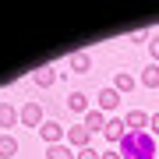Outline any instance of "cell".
<instances>
[{
	"label": "cell",
	"instance_id": "obj_1",
	"mask_svg": "<svg viewBox=\"0 0 159 159\" xmlns=\"http://www.w3.org/2000/svg\"><path fill=\"white\" fill-rule=\"evenodd\" d=\"M117 152L124 156V159H152V156H156V138H152V131H127Z\"/></svg>",
	"mask_w": 159,
	"mask_h": 159
},
{
	"label": "cell",
	"instance_id": "obj_2",
	"mask_svg": "<svg viewBox=\"0 0 159 159\" xmlns=\"http://www.w3.org/2000/svg\"><path fill=\"white\" fill-rule=\"evenodd\" d=\"M39 138L46 142V148H50V145H60V142H67V127L57 124V120H46V124L39 127Z\"/></svg>",
	"mask_w": 159,
	"mask_h": 159
},
{
	"label": "cell",
	"instance_id": "obj_3",
	"mask_svg": "<svg viewBox=\"0 0 159 159\" xmlns=\"http://www.w3.org/2000/svg\"><path fill=\"white\" fill-rule=\"evenodd\" d=\"M18 117H21V124H25V127H35V131L46 124V120H43V106H39L35 99H32V102H25V106L18 110Z\"/></svg>",
	"mask_w": 159,
	"mask_h": 159
},
{
	"label": "cell",
	"instance_id": "obj_4",
	"mask_svg": "<svg viewBox=\"0 0 159 159\" xmlns=\"http://www.w3.org/2000/svg\"><path fill=\"white\" fill-rule=\"evenodd\" d=\"M67 145H71V148H78V152H81V148H89V145H92V131H89L85 124L67 127Z\"/></svg>",
	"mask_w": 159,
	"mask_h": 159
},
{
	"label": "cell",
	"instance_id": "obj_5",
	"mask_svg": "<svg viewBox=\"0 0 159 159\" xmlns=\"http://www.w3.org/2000/svg\"><path fill=\"white\" fill-rule=\"evenodd\" d=\"M124 134H127L124 117H110L106 127H102V138H106V142H113V145H120V142H124Z\"/></svg>",
	"mask_w": 159,
	"mask_h": 159
},
{
	"label": "cell",
	"instance_id": "obj_6",
	"mask_svg": "<svg viewBox=\"0 0 159 159\" xmlns=\"http://www.w3.org/2000/svg\"><path fill=\"white\" fill-rule=\"evenodd\" d=\"M120 99H124V96H120L113 85H110V89H102L99 96H96V110H102V113H113V110L120 106Z\"/></svg>",
	"mask_w": 159,
	"mask_h": 159
},
{
	"label": "cell",
	"instance_id": "obj_7",
	"mask_svg": "<svg viewBox=\"0 0 159 159\" xmlns=\"http://www.w3.org/2000/svg\"><path fill=\"white\" fill-rule=\"evenodd\" d=\"M106 120H110V117H106V113H102V110H96V106H92V110H89V113H85V117H81V124H85V127L92 131V134H96V131H99V134H102V127H106Z\"/></svg>",
	"mask_w": 159,
	"mask_h": 159
},
{
	"label": "cell",
	"instance_id": "obj_8",
	"mask_svg": "<svg viewBox=\"0 0 159 159\" xmlns=\"http://www.w3.org/2000/svg\"><path fill=\"white\" fill-rule=\"evenodd\" d=\"M124 124H127V131H148V113L145 110H131L124 117Z\"/></svg>",
	"mask_w": 159,
	"mask_h": 159
},
{
	"label": "cell",
	"instance_id": "obj_9",
	"mask_svg": "<svg viewBox=\"0 0 159 159\" xmlns=\"http://www.w3.org/2000/svg\"><path fill=\"white\" fill-rule=\"evenodd\" d=\"M21 124V117H18V110L11 102H0V127H7V134H11V127Z\"/></svg>",
	"mask_w": 159,
	"mask_h": 159
},
{
	"label": "cell",
	"instance_id": "obj_10",
	"mask_svg": "<svg viewBox=\"0 0 159 159\" xmlns=\"http://www.w3.org/2000/svg\"><path fill=\"white\" fill-rule=\"evenodd\" d=\"M67 110H71V113H81V117H85L89 113V96H85V92H71V96H67Z\"/></svg>",
	"mask_w": 159,
	"mask_h": 159
},
{
	"label": "cell",
	"instance_id": "obj_11",
	"mask_svg": "<svg viewBox=\"0 0 159 159\" xmlns=\"http://www.w3.org/2000/svg\"><path fill=\"white\" fill-rule=\"evenodd\" d=\"M57 78H60V71H53V67H39V71L32 74V81H35L39 89H50V85H53Z\"/></svg>",
	"mask_w": 159,
	"mask_h": 159
},
{
	"label": "cell",
	"instance_id": "obj_12",
	"mask_svg": "<svg viewBox=\"0 0 159 159\" xmlns=\"http://www.w3.org/2000/svg\"><path fill=\"white\" fill-rule=\"evenodd\" d=\"M46 159H78V152H74L67 142H60V145H50V148H46Z\"/></svg>",
	"mask_w": 159,
	"mask_h": 159
},
{
	"label": "cell",
	"instance_id": "obj_13",
	"mask_svg": "<svg viewBox=\"0 0 159 159\" xmlns=\"http://www.w3.org/2000/svg\"><path fill=\"white\" fill-rule=\"evenodd\" d=\"M134 85H138V81H134V78H131V74H127V71H117V74H113V89L120 92V96H127V92H131V89H134Z\"/></svg>",
	"mask_w": 159,
	"mask_h": 159
},
{
	"label": "cell",
	"instance_id": "obj_14",
	"mask_svg": "<svg viewBox=\"0 0 159 159\" xmlns=\"http://www.w3.org/2000/svg\"><path fill=\"white\" fill-rule=\"evenodd\" d=\"M67 67H71L74 74H89V71H92V57H89V53H74Z\"/></svg>",
	"mask_w": 159,
	"mask_h": 159
},
{
	"label": "cell",
	"instance_id": "obj_15",
	"mask_svg": "<svg viewBox=\"0 0 159 159\" xmlns=\"http://www.w3.org/2000/svg\"><path fill=\"white\" fill-rule=\"evenodd\" d=\"M18 156V138L14 134H0V159H11Z\"/></svg>",
	"mask_w": 159,
	"mask_h": 159
},
{
	"label": "cell",
	"instance_id": "obj_16",
	"mask_svg": "<svg viewBox=\"0 0 159 159\" xmlns=\"http://www.w3.org/2000/svg\"><path fill=\"white\" fill-rule=\"evenodd\" d=\"M138 81H142L145 89H159V64H148V67L142 71V78H138Z\"/></svg>",
	"mask_w": 159,
	"mask_h": 159
},
{
	"label": "cell",
	"instance_id": "obj_17",
	"mask_svg": "<svg viewBox=\"0 0 159 159\" xmlns=\"http://www.w3.org/2000/svg\"><path fill=\"white\" fill-rule=\"evenodd\" d=\"M148 53H152V64H159V35L148 39Z\"/></svg>",
	"mask_w": 159,
	"mask_h": 159
},
{
	"label": "cell",
	"instance_id": "obj_18",
	"mask_svg": "<svg viewBox=\"0 0 159 159\" xmlns=\"http://www.w3.org/2000/svg\"><path fill=\"white\" fill-rule=\"evenodd\" d=\"M78 159H102V152H96V148L89 145V148H81V152H78Z\"/></svg>",
	"mask_w": 159,
	"mask_h": 159
},
{
	"label": "cell",
	"instance_id": "obj_19",
	"mask_svg": "<svg viewBox=\"0 0 159 159\" xmlns=\"http://www.w3.org/2000/svg\"><path fill=\"white\" fill-rule=\"evenodd\" d=\"M148 127H152V138H159V113L148 117Z\"/></svg>",
	"mask_w": 159,
	"mask_h": 159
},
{
	"label": "cell",
	"instance_id": "obj_20",
	"mask_svg": "<svg viewBox=\"0 0 159 159\" xmlns=\"http://www.w3.org/2000/svg\"><path fill=\"white\" fill-rule=\"evenodd\" d=\"M148 39H152L148 32H134V35H131V43H148Z\"/></svg>",
	"mask_w": 159,
	"mask_h": 159
},
{
	"label": "cell",
	"instance_id": "obj_21",
	"mask_svg": "<svg viewBox=\"0 0 159 159\" xmlns=\"http://www.w3.org/2000/svg\"><path fill=\"white\" fill-rule=\"evenodd\" d=\"M102 159H124V156H120L117 148H106V152H102Z\"/></svg>",
	"mask_w": 159,
	"mask_h": 159
}]
</instances>
